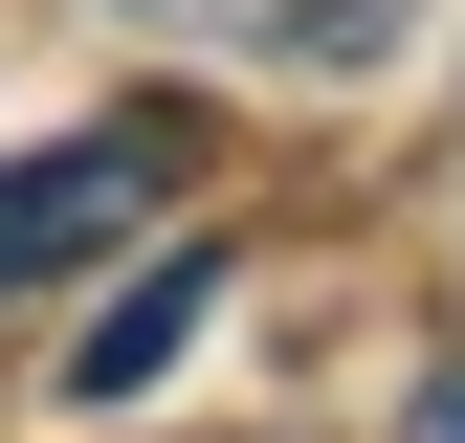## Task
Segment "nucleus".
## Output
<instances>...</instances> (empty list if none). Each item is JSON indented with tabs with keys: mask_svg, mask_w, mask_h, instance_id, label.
I'll use <instances>...</instances> for the list:
<instances>
[{
	"mask_svg": "<svg viewBox=\"0 0 465 443\" xmlns=\"http://www.w3.org/2000/svg\"><path fill=\"white\" fill-rule=\"evenodd\" d=\"M155 200H178V133H45V155H0V289H45V266L134 244Z\"/></svg>",
	"mask_w": 465,
	"mask_h": 443,
	"instance_id": "nucleus-1",
	"label": "nucleus"
},
{
	"mask_svg": "<svg viewBox=\"0 0 465 443\" xmlns=\"http://www.w3.org/2000/svg\"><path fill=\"white\" fill-rule=\"evenodd\" d=\"M111 23L200 44V67H266V89H355L377 44H399V0H111Z\"/></svg>",
	"mask_w": 465,
	"mask_h": 443,
	"instance_id": "nucleus-2",
	"label": "nucleus"
},
{
	"mask_svg": "<svg viewBox=\"0 0 465 443\" xmlns=\"http://www.w3.org/2000/svg\"><path fill=\"white\" fill-rule=\"evenodd\" d=\"M200 289H222V266L178 244V266H155V289H134V310H111V332H89V355H67V377H89V399H134V377H155V355H178V332H200Z\"/></svg>",
	"mask_w": 465,
	"mask_h": 443,
	"instance_id": "nucleus-3",
	"label": "nucleus"
},
{
	"mask_svg": "<svg viewBox=\"0 0 465 443\" xmlns=\"http://www.w3.org/2000/svg\"><path fill=\"white\" fill-rule=\"evenodd\" d=\"M421 443H465V355H443V377H421Z\"/></svg>",
	"mask_w": 465,
	"mask_h": 443,
	"instance_id": "nucleus-4",
	"label": "nucleus"
}]
</instances>
